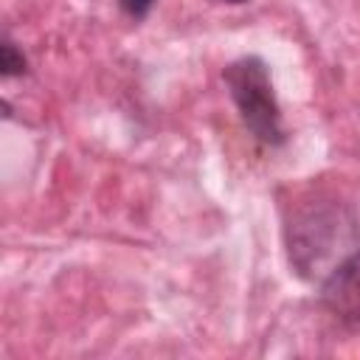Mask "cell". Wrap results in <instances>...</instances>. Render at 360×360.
<instances>
[{
  "mask_svg": "<svg viewBox=\"0 0 360 360\" xmlns=\"http://www.w3.org/2000/svg\"><path fill=\"white\" fill-rule=\"evenodd\" d=\"M219 3H228V6H242V3H250V0H219Z\"/></svg>",
  "mask_w": 360,
  "mask_h": 360,
  "instance_id": "8992f818",
  "label": "cell"
},
{
  "mask_svg": "<svg viewBox=\"0 0 360 360\" xmlns=\"http://www.w3.org/2000/svg\"><path fill=\"white\" fill-rule=\"evenodd\" d=\"M0 73H3V79H17V76L28 73V56L8 34H3V39H0Z\"/></svg>",
  "mask_w": 360,
  "mask_h": 360,
  "instance_id": "277c9868",
  "label": "cell"
},
{
  "mask_svg": "<svg viewBox=\"0 0 360 360\" xmlns=\"http://www.w3.org/2000/svg\"><path fill=\"white\" fill-rule=\"evenodd\" d=\"M287 259L295 276L321 284L349 253L360 248L357 211L329 194H318L292 208L284 225Z\"/></svg>",
  "mask_w": 360,
  "mask_h": 360,
  "instance_id": "6da1fadb",
  "label": "cell"
},
{
  "mask_svg": "<svg viewBox=\"0 0 360 360\" xmlns=\"http://www.w3.org/2000/svg\"><path fill=\"white\" fill-rule=\"evenodd\" d=\"M155 3H158V0H118V8H121L129 20L141 22V20H146V17L152 14Z\"/></svg>",
  "mask_w": 360,
  "mask_h": 360,
  "instance_id": "5b68a950",
  "label": "cell"
},
{
  "mask_svg": "<svg viewBox=\"0 0 360 360\" xmlns=\"http://www.w3.org/2000/svg\"><path fill=\"white\" fill-rule=\"evenodd\" d=\"M318 298L338 323L360 329V248L318 284Z\"/></svg>",
  "mask_w": 360,
  "mask_h": 360,
  "instance_id": "3957f363",
  "label": "cell"
},
{
  "mask_svg": "<svg viewBox=\"0 0 360 360\" xmlns=\"http://www.w3.org/2000/svg\"><path fill=\"white\" fill-rule=\"evenodd\" d=\"M222 84L236 107L245 132L256 143L267 149H278L287 143V127L273 87V73L262 56L248 53L228 62L222 68Z\"/></svg>",
  "mask_w": 360,
  "mask_h": 360,
  "instance_id": "7a4b0ae2",
  "label": "cell"
}]
</instances>
